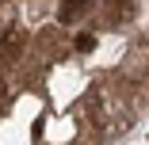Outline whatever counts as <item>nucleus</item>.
Masks as SVG:
<instances>
[{
    "label": "nucleus",
    "mask_w": 149,
    "mask_h": 145,
    "mask_svg": "<svg viewBox=\"0 0 149 145\" xmlns=\"http://www.w3.org/2000/svg\"><path fill=\"white\" fill-rule=\"evenodd\" d=\"M80 8H84V0H65V8H61V15H65V19H73V15H77Z\"/></svg>",
    "instance_id": "1"
},
{
    "label": "nucleus",
    "mask_w": 149,
    "mask_h": 145,
    "mask_svg": "<svg viewBox=\"0 0 149 145\" xmlns=\"http://www.w3.org/2000/svg\"><path fill=\"white\" fill-rule=\"evenodd\" d=\"M111 12H123V15H130V12H134V0H111Z\"/></svg>",
    "instance_id": "2"
},
{
    "label": "nucleus",
    "mask_w": 149,
    "mask_h": 145,
    "mask_svg": "<svg viewBox=\"0 0 149 145\" xmlns=\"http://www.w3.org/2000/svg\"><path fill=\"white\" fill-rule=\"evenodd\" d=\"M77 50H92V35H80L77 38Z\"/></svg>",
    "instance_id": "3"
}]
</instances>
